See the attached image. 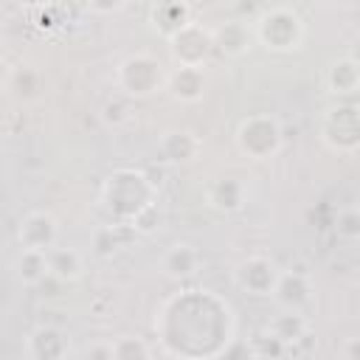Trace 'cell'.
<instances>
[{
	"instance_id": "1",
	"label": "cell",
	"mask_w": 360,
	"mask_h": 360,
	"mask_svg": "<svg viewBox=\"0 0 360 360\" xmlns=\"http://www.w3.org/2000/svg\"><path fill=\"white\" fill-rule=\"evenodd\" d=\"M158 183L143 169H115L101 186V205L115 222H127L155 200Z\"/></svg>"
},
{
	"instance_id": "2",
	"label": "cell",
	"mask_w": 360,
	"mask_h": 360,
	"mask_svg": "<svg viewBox=\"0 0 360 360\" xmlns=\"http://www.w3.org/2000/svg\"><path fill=\"white\" fill-rule=\"evenodd\" d=\"M253 39L270 53H292L304 42V20L292 6L259 8L253 20Z\"/></svg>"
},
{
	"instance_id": "3",
	"label": "cell",
	"mask_w": 360,
	"mask_h": 360,
	"mask_svg": "<svg viewBox=\"0 0 360 360\" xmlns=\"http://www.w3.org/2000/svg\"><path fill=\"white\" fill-rule=\"evenodd\" d=\"M166 79H169V73H166L163 62L158 56H152L149 51L129 53L115 68V84H118L121 96H127V98L152 96L166 87Z\"/></svg>"
},
{
	"instance_id": "4",
	"label": "cell",
	"mask_w": 360,
	"mask_h": 360,
	"mask_svg": "<svg viewBox=\"0 0 360 360\" xmlns=\"http://www.w3.org/2000/svg\"><path fill=\"white\" fill-rule=\"evenodd\" d=\"M236 149L248 155L250 160H270L284 146V129L281 121L270 112H253L239 121L236 127Z\"/></svg>"
},
{
	"instance_id": "5",
	"label": "cell",
	"mask_w": 360,
	"mask_h": 360,
	"mask_svg": "<svg viewBox=\"0 0 360 360\" xmlns=\"http://www.w3.org/2000/svg\"><path fill=\"white\" fill-rule=\"evenodd\" d=\"M321 138L332 152H354L360 146V115L354 104H335L323 112Z\"/></svg>"
},
{
	"instance_id": "6",
	"label": "cell",
	"mask_w": 360,
	"mask_h": 360,
	"mask_svg": "<svg viewBox=\"0 0 360 360\" xmlns=\"http://www.w3.org/2000/svg\"><path fill=\"white\" fill-rule=\"evenodd\" d=\"M166 42H169V51H172L177 68H202L208 53L214 51L211 31L202 22H197V20H191L186 28H180Z\"/></svg>"
},
{
	"instance_id": "7",
	"label": "cell",
	"mask_w": 360,
	"mask_h": 360,
	"mask_svg": "<svg viewBox=\"0 0 360 360\" xmlns=\"http://www.w3.org/2000/svg\"><path fill=\"white\" fill-rule=\"evenodd\" d=\"M276 278H278V264L264 253H253L233 267V284L253 298H270Z\"/></svg>"
},
{
	"instance_id": "8",
	"label": "cell",
	"mask_w": 360,
	"mask_h": 360,
	"mask_svg": "<svg viewBox=\"0 0 360 360\" xmlns=\"http://www.w3.org/2000/svg\"><path fill=\"white\" fill-rule=\"evenodd\" d=\"M59 239V222L51 211H28L17 222V245L22 250H42L48 253Z\"/></svg>"
},
{
	"instance_id": "9",
	"label": "cell",
	"mask_w": 360,
	"mask_h": 360,
	"mask_svg": "<svg viewBox=\"0 0 360 360\" xmlns=\"http://www.w3.org/2000/svg\"><path fill=\"white\" fill-rule=\"evenodd\" d=\"M312 278L309 273L304 270H278V278H276V287L270 292L273 304L278 309H287V312H304V307L312 301Z\"/></svg>"
},
{
	"instance_id": "10",
	"label": "cell",
	"mask_w": 360,
	"mask_h": 360,
	"mask_svg": "<svg viewBox=\"0 0 360 360\" xmlns=\"http://www.w3.org/2000/svg\"><path fill=\"white\" fill-rule=\"evenodd\" d=\"M28 360H65L70 354V338L56 323H39L25 335Z\"/></svg>"
},
{
	"instance_id": "11",
	"label": "cell",
	"mask_w": 360,
	"mask_h": 360,
	"mask_svg": "<svg viewBox=\"0 0 360 360\" xmlns=\"http://www.w3.org/2000/svg\"><path fill=\"white\" fill-rule=\"evenodd\" d=\"M200 152H202V138L194 135L191 129H169L158 138V155L163 163L183 166L197 160Z\"/></svg>"
},
{
	"instance_id": "12",
	"label": "cell",
	"mask_w": 360,
	"mask_h": 360,
	"mask_svg": "<svg viewBox=\"0 0 360 360\" xmlns=\"http://www.w3.org/2000/svg\"><path fill=\"white\" fill-rule=\"evenodd\" d=\"M248 202V186L239 177H217L205 188V205L219 214H236Z\"/></svg>"
},
{
	"instance_id": "13",
	"label": "cell",
	"mask_w": 360,
	"mask_h": 360,
	"mask_svg": "<svg viewBox=\"0 0 360 360\" xmlns=\"http://www.w3.org/2000/svg\"><path fill=\"white\" fill-rule=\"evenodd\" d=\"M160 267H163V276L172 278V281H188L200 273L202 267V256L200 250L191 245V242H174L166 248L163 259H160Z\"/></svg>"
},
{
	"instance_id": "14",
	"label": "cell",
	"mask_w": 360,
	"mask_h": 360,
	"mask_svg": "<svg viewBox=\"0 0 360 360\" xmlns=\"http://www.w3.org/2000/svg\"><path fill=\"white\" fill-rule=\"evenodd\" d=\"M211 39H214V48L219 53H225L228 59H242L250 51L253 31L248 28L245 20H228L217 31H211Z\"/></svg>"
},
{
	"instance_id": "15",
	"label": "cell",
	"mask_w": 360,
	"mask_h": 360,
	"mask_svg": "<svg viewBox=\"0 0 360 360\" xmlns=\"http://www.w3.org/2000/svg\"><path fill=\"white\" fill-rule=\"evenodd\" d=\"M205 84H208L205 68H177L166 79V87H169L172 98L174 101H183V104L200 101L205 96Z\"/></svg>"
},
{
	"instance_id": "16",
	"label": "cell",
	"mask_w": 360,
	"mask_h": 360,
	"mask_svg": "<svg viewBox=\"0 0 360 360\" xmlns=\"http://www.w3.org/2000/svg\"><path fill=\"white\" fill-rule=\"evenodd\" d=\"M149 22H152V28H155L163 39H172L180 28H186V25L191 22V6H188V3H180V0L158 3V6H152Z\"/></svg>"
},
{
	"instance_id": "17",
	"label": "cell",
	"mask_w": 360,
	"mask_h": 360,
	"mask_svg": "<svg viewBox=\"0 0 360 360\" xmlns=\"http://www.w3.org/2000/svg\"><path fill=\"white\" fill-rule=\"evenodd\" d=\"M360 87V62L354 56H338L326 68V90L338 98L354 96Z\"/></svg>"
},
{
	"instance_id": "18",
	"label": "cell",
	"mask_w": 360,
	"mask_h": 360,
	"mask_svg": "<svg viewBox=\"0 0 360 360\" xmlns=\"http://www.w3.org/2000/svg\"><path fill=\"white\" fill-rule=\"evenodd\" d=\"M48 276L56 278L59 284H73L84 276V256L76 248H59L53 245L48 253Z\"/></svg>"
},
{
	"instance_id": "19",
	"label": "cell",
	"mask_w": 360,
	"mask_h": 360,
	"mask_svg": "<svg viewBox=\"0 0 360 360\" xmlns=\"http://www.w3.org/2000/svg\"><path fill=\"white\" fill-rule=\"evenodd\" d=\"M284 349L301 343L304 338H309V321L304 318V312H287V309H278V315L270 318L267 329Z\"/></svg>"
},
{
	"instance_id": "20",
	"label": "cell",
	"mask_w": 360,
	"mask_h": 360,
	"mask_svg": "<svg viewBox=\"0 0 360 360\" xmlns=\"http://www.w3.org/2000/svg\"><path fill=\"white\" fill-rule=\"evenodd\" d=\"M14 273L25 287H37L48 276V259L42 250H17L14 256Z\"/></svg>"
},
{
	"instance_id": "21",
	"label": "cell",
	"mask_w": 360,
	"mask_h": 360,
	"mask_svg": "<svg viewBox=\"0 0 360 360\" xmlns=\"http://www.w3.org/2000/svg\"><path fill=\"white\" fill-rule=\"evenodd\" d=\"M129 115H132V104H129V98L121 96V93L107 96V98L101 101V107H98V118H101L107 127H121V124L129 121Z\"/></svg>"
},
{
	"instance_id": "22",
	"label": "cell",
	"mask_w": 360,
	"mask_h": 360,
	"mask_svg": "<svg viewBox=\"0 0 360 360\" xmlns=\"http://www.w3.org/2000/svg\"><path fill=\"white\" fill-rule=\"evenodd\" d=\"M112 360H149V343L138 335H118L110 338Z\"/></svg>"
},
{
	"instance_id": "23",
	"label": "cell",
	"mask_w": 360,
	"mask_h": 360,
	"mask_svg": "<svg viewBox=\"0 0 360 360\" xmlns=\"http://www.w3.org/2000/svg\"><path fill=\"white\" fill-rule=\"evenodd\" d=\"M124 248V236H121V225H104L93 233V250L98 256H112L115 250Z\"/></svg>"
},
{
	"instance_id": "24",
	"label": "cell",
	"mask_w": 360,
	"mask_h": 360,
	"mask_svg": "<svg viewBox=\"0 0 360 360\" xmlns=\"http://www.w3.org/2000/svg\"><path fill=\"white\" fill-rule=\"evenodd\" d=\"M335 233L346 242H354L360 236V211L354 205L349 208H340L338 211V219H335Z\"/></svg>"
},
{
	"instance_id": "25",
	"label": "cell",
	"mask_w": 360,
	"mask_h": 360,
	"mask_svg": "<svg viewBox=\"0 0 360 360\" xmlns=\"http://www.w3.org/2000/svg\"><path fill=\"white\" fill-rule=\"evenodd\" d=\"M160 219H163V211H160L158 200H152L146 208H141V211L129 219V228H132L135 233H152V231L160 225Z\"/></svg>"
},
{
	"instance_id": "26",
	"label": "cell",
	"mask_w": 360,
	"mask_h": 360,
	"mask_svg": "<svg viewBox=\"0 0 360 360\" xmlns=\"http://www.w3.org/2000/svg\"><path fill=\"white\" fill-rule=\"evenodd\" d=\"M250 349H253V354L259 357V360H278L287 349L270 335V332H262V335H256L253 338V343H250Z\"/></svg>"
},
{
	"instance_id": "27",
	"label": "cell",
	"mask_w": 360,
	"mask_h": 360,
	"mask_svg": "<svg viewBox=\"0 0 360 360\" xmlns=\"http://www.w3.org/2000/svg\"><path fill=\"white\" fill-rule=\"evenodd\" d=\"M11 84H14L17 96L34 98L37 90H39V76H37L31 68H22V70H14V73H11Z\"/></svg>"
},
{
	"instance_id": "28",
	"label": "cell",
	"mask_w": 360,
	"mask_h": 360,
	"mask_svg": "<svg viewBox=\"0 0 360 360\" xmlns=\"http://www.w3.org/2000/svg\"><path fill=\"white\" fill-rule=\"evenodd\" d=\"M82 360H112V343L110 340H90L82 349Z\"/></svg>"
},
{
	"instance_id": "29",
	"label": "cell",
	"mask_w": 360,
	"mask_h": 360,
	"mask_svg": "<svg viewBox=\"0 0 360 360\" xmlns=\"http://www.w3.org/2000/svg\"><path fill=\"white\" fill-rule=\"evenodd\" d=\"M343 360H360V340H357V338H349V340H346Z\"/></svg>"
},
{
	"instance_id": "30",
	"label": "cell",
	"mask_w": 360,
	"mask_h": 360,
	"mask_svg": "<svg viewBox=\"0 0 360 360\" xmlns=\"http://www.w3.org/2000/svg\"><path fill=\"white\" fill-rule=\"evenodd\" d=\"M11 73H14V68H11V62H8V59H6L3 53H0V87L11 82Z\"/></svg>"
}]
</instances>
